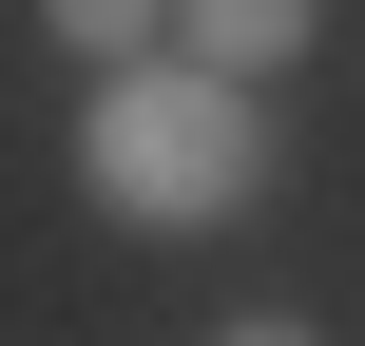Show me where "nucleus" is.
I'll use <instances>...</instances> for the list:
<instances>
[{
    "mask_svg": "<svg viewBox=\"0 0 365 346\" xmlns=\"http://www.w3.org/2000/svg\"><path fill=\"white\" fill-rule=\"evenodd\" d=\"M77 173H96V212H115V231H231V212L269 193L250 77H212V58H96Z\"/></svg>",
    "mask_w": 365,
    "mask_h": 346,
    "instance_id": "f257e3e1",
    "label": "nucleus"
},
{
    "mask_svg": "<svg viewBox=\"0 0 365 346\" xmlns=\"http://www.w3.org/2000/svg\"><path fill=\"white\" fill-rule=\"evenodd\" d=\"M173 39H192L212 77H289V58L327 39V0H173Z\"/></svg>",
    "mask_w": 365,
    "mask_h": 346,
    "instance_id": "f03ea898",
    "label": "nucleus"
},
{
    "mask_svg": "<svg viewBox=\"0 0 365 346\" xmlns=\"http://www.w3.org/2000/svg\"><path fill=\"white\" fill-rule=\"evenodd\" d=\"M38 19H58L77 58H154V19H173V0H38Z\"/></svg>",
    "mask_w": 365,
    "mask_h": 346,
    "instance_id": "7ed1b4c3",
    "label": "nucleus"
},
{
    "mask_svg": "<svg viewBox=\"0 0 365 346\" xmlns=\"http://www.w3.org/2000/svg\"><path fill=\"white\" fill-rule=\"evenodd\" d=\"M212 346H308V327H212Z\"/></svg>",
    "mask_w": 365,
    "mask_h": 346,
    "instance_id": "20e7f679",
    "label": "nucleus"
}]
</instances>
